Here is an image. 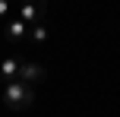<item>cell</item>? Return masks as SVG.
<instances>
[{"mask_svg":"<svg viewBox=\"0 0 120 117\" xmlns=\"http://www.w3.org/2000/svg\"><path fill=\"white\" fill-rule=\"evenodd\" d=\"M44 76H48V67H44V63H38V60H22V63H19V76H16V79L25 82V86H32V82H41Z\"/></svg>","mask_w":120,"mask_h":117,"instance_id":"7a4b0ae2","label":"cell"},{"mask_svg":"<svg viewBox=\"0 0 120 117\" xmlns=\"http://www.w3.org/2000/svg\"><path fill=\"white\" fill-rule=\"evenodd\" d=\"M0 82H3V76H0Z\"/></svg>","mask_w":120,"mask_h":117,"instance_id":"ba28073f","label":"cell"},{"mask_svg":"<svg viewBox=\"0 0 120 117\" xmlns=\"http://www.w3.org/2000/svg\"><path fill=\"white\" fill-rule=\"evenodd\" d=\"M19 63H22V57L10 54V57L3 60V63H0V76H3L6 82H10V79H16V76H19Z\"/></svg>","mask_w":120,"mask_h":117,"instance_id":"5b68a950","label":"cell"},{"mask_svg":"<svg viewBox=\"0 0 120 117\" xmlns=\"http://www.w3.org/2000/svg\"><path fill=\"white\" fill-rule=\"evenodd\" d=\"M19 19H22L25 25H41L44 22V6H35V3H22V10H19Z\"/></svg>","mask_w":120,"mask_h":117,"instance_id":"3957f363","label":"cell"},{"mask_svg":"<svg viewBox=\"0 0 120 117\" xmlns=\"http://www.w3.org/2000/svg\"><path fill=\"white\" fill-rule=\"evenodd\" d=\"M6 13H10V3H3V0H0V19H3Z\"/></svg>","mask_w":120,"mask_h":117,"instance_id":"52a82bcc","label":"cell"},{"mask_svg":"<svg viewBox=\"0 0 120 117\" xmlns=\"http://www.w3.org/2000/svg\"><path fill=\"white\" fill-rule=\"evenodd\" d=\"M25 32H29V25H25L22 19H13V22H6V41H10V44H19L25 38Z\"/></svg>","mask_w":120,"mask_h":117,"instance_id":"277c9868","label":"cell"},{"mask_svg":"<svg viewBox=\"0 0 120 117\" xmlns=\"http://www.w3.org/2000/svg\"><path fill=\"white\" fill-rule=\"evenodd\" d=\"M3 101H6L10 111H25V108L35 105V89L25 86V82H19V79H10L3 86Z\"/></svg>","mask_w":120,"mask_h":117,"instance_id":"6da1fadb","label":"cell"},{"mask_svg":"<svg viewBox=\"0 0 120 117\" xmlns=\"http://www.w3.org/2000/svg\"><path fill=\"white\" fill-rule=\"evenodd\" d=\"M29 35H32V44H44V41H48V35H51V29L41 22V25H32Z\"/></svg>","mask_w":120,"mask_h":117,"instance_id":"8992f818","label":"cell"}]
</instances>
